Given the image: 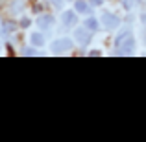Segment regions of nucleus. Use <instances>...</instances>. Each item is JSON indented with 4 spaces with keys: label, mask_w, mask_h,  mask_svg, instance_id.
Returning a JSON list of instances; mask_svg holds the SVG:
<instances>
[{
    "label": "nucleus",
    "mask_w": 146,
    "mask_h": 142,
    "mask_svg": "<svg viewBox=\"0 0 146 142\" xmlns=\"http://www.w3.org/2000/svg\"><path fill=\"white\" fill-rule=\"evenodd\" d=\"M100 22H104V28H107V30H113V28L118 26V18L111 13H104L102 18H100Z\"/></svg>",
    "instance_id": "obj_1"
},
{
    "label": "nucleus",
    "mask_w": 146,
    "mask_h": 142,
    "mask_svg": "<svg viewBox=\"0 0 146 142\" xmlns=\"http://www.w3.org/2000/svg\"><path fill=\"white\" fill-rule=\"evenodd\" d=\"M70 46H72L70 39H59V41H56V43L52 44L54 52H65V50H68Z\"/></svg>",
    "instance_id": "obj_2"
},
{
    "label": "nucleus",
    "mask_w": 146,
    "mask_h": 142,
    "mask_svg": "<svg viewBox=\"0 0 146 142\" xmlns=\"http://www.w3.org/2000/svg\"><path fill=\"white\" fill-rule=\"evenodd\" d=\"M63 22H65V26H74L76 22V13H72V11H65L63 13Z\"/></svg>",
    "instance_id": "obj_3"
},
{
    "label": "nucleus",
    "mask_w": 146,
    "mask_h": 142,
    "mask_svg": "<svg viewBox=\"0 0 146 142\" xmlns=\"http://www.w3.org/2000/svg\"><path fill=\"white\" fill-rule=\"evenodd\" d=\"M76 11H78V13H89L91 11V7H89V4L85 2V0H76Z\"/></svg>",
    "instance_id": "obj_4"
},
{
    "label": "nucleus",
    "mask_w": 146,
    "mask_h": 142,
    "mask_svg": "<svg viewBox=\"0 0 146 142\" xmlns=\"http://www.w3.org/2000/svg\"><path fill=\"white\" fill-rule=\"evenodd\" d=\"M52 22H54L52 15H43V17H39V26H41V28H50Z\"/></svg>",
    "instance_id": "obj_5"
},
{
    "label": "nucleus",
    "mask_w": 146,
    "mask_h": 142,
    "mask_svg": "<svg viewBox=\"0 0 146 142\" xmlns=\"http://www.w3.org/2000/svg\"><path fill=\"white\" fill-rule=\"evenodd\" d=\"M76 37H78V41L80 43H89V33L85 32V28H80V30H76V33H74Z\"/></svg>",
    "instance_id": "obj_6"
},
{
    "label": "nucleus",
    "mask_w": 146,
    "mask_h": 142,
    "mask_svg": "<svg viewBox=\"0 0 146 142\" xmlns=\"http://www.w3.org/2000/svg\"><path fill=\"white\" fill-rule=\"evenodd\" d=\"M85 26H87V30L94 32V30H98V20H96V18H87Z\"/></svg>",
    "instance_id": "obj_7"
},
{
    "label": "nucleus",
    "mask_w": 146,
    "mask_h": 142,
    "mask_svg": "<svg viewBox=\"0 0 146 142\" xmlns=\"http://www.w3.org/2000/svg\"><path fill=\"white\" fill-rule=\"evenodd\" d=\"M32 43L35 44V46H41V44L44 43V39H43V35H39V33H35V35H32Z\"/></svg>",
    "instance_id": "obj_8"
},
{
    "label": "nucleus",
    "mask_w": 146,
    "mask_h": 142,
    "mask_svg": "<svg viewBox=\"0 0 146 142\" xmlns=\"http://www.w3.org/2000/svg\"><path fill=\"white\" fill-rule=\"evenodd\" d=\"M131 2H133V0H124V4H126V7H128V9H129V6H131Z\"/></svg>",
    "instance_id": "obj_9"
},
{
    "label": "nucleus",
    "mask_w": 146,
    "mask_h": 142,
    "mask_svg": "<svg viewBox=\"0 0 146 142\" xmlns=\"http://www.w3.org/2000/svg\"><path fill=\"white\" fill-rule=\"evenodd\" d=\"M91 2H93V4H100V2H102V0H91Z\"/></svg>",
    "instance_id": "obj_10"
},
{
    "label": "nucleus",
    "mask_w": 146,
    "mask_h": 142,
    "mask_svg": "<svg viewBox=\"0 0 146 142\" xmlns=\"http://www.w3.org/2000/svg\"><path fill=\"white\" fill-rule=\"evenodd\" d=\"M143 22H144V24H146V15H143Z\"/></svg>",
    "instance_id": "obj_11"
},
{
    "label": "nucleus",
    "mask_w": 146,
    "mask_h": 142,
    "mask_svg": "<svg viewBox=\"0 0 146 142\" xmlns=\"http://www.w3.org/2000/svg\"><path fill=\"white\" fill-rule=\"evenodd\" d=\"M144 43H146V32H144Z\"/></svg>",
    "instance_id": "obj_12"
}]
</instances>
